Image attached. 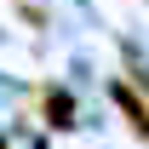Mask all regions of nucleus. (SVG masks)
<instances>
[{
    "mask_svg": "<svg viewBox=\"0 0 149 149\" xmlns=\"http://www.w3.org/2000/svg\"><path fill=\"white\" fill-rule=\"evenodd\" d=\"M40 103H46V120H52V126H74V103H69V92L46 86V92H40Z\"/></svg>",
    "mask_w": 149,
    "mask_h": 149,
    "instance_id": "obj_1",
    "label": "nucleus"
}]
</instances>
